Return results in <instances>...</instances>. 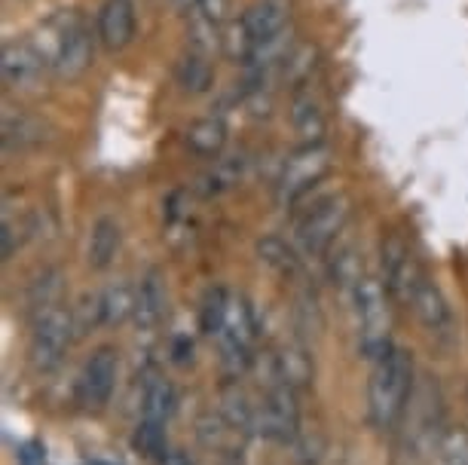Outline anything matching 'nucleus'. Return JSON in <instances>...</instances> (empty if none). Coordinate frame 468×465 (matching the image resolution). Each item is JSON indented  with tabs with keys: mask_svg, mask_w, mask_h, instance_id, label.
<instances>
[{
	"mask_svg": "<svg viewBox=\"0 0 468 465\" xmlns=\"http://www.w3.org/2000/svg\"><path fill=\"white\" fill-rule=\"evenodd\" d=\"M410 306H413V312H417L420 324L426 328V334L435 340V343H441V346L456 343V315L450 310L444 291H441L435 282L422 279Z\"/></svg>",
	"mask_w": 468,
	"mask_h": 465,
	"instance_id": "1a4fd4ad",
	"label": "nucleus"
},
{
	"mask_svg": "<svg viewBox=\"0 0 468 465\" xmlns=\"http://www.w3.org/2000/svg\"><path fill=\"white\" fill-rule=\"evenodd\" d=\"M215 465H249V460H245L242 447H224V450H218Z\"/></svg>",
	"mask_w": 468,
	"mask_h": 465,
	"instance_id": "e433bc0d",
	"label": "nucleus"
},
{
	"mask_svg": "<svg viewBox=\"0 0 468 465\" xmlns=\"http://www.w3.org/2000/svg\"><path fill=\"white\" fill-rule=\"evenodd\" d=\"M132 447L144 456V460L160 462L169 447V432H165V423H154V419H138L135 435H132Z\"/></svg>",
	"mask_w": 468,
	"mask_h": 465,
	"instance_id": "cd10ccee",
	"label": "nucleus"
},
{
	"mask_svg": "<svg viewBox=\"0 0 468 465\" xmlns=\"http://www.w3.org/2000/svg\"><path fill=\"white\" fill-rule=\"evenodd\" d=\"M197 16H202V19L220 25L229 16V0H202Z\"/></svg>",
	"mask_w": 468,
	"mask_h": 465,
	"instance_id": "c9c22d12",
	"label": "nucleus"
},
{
	"mask_svg": "<svg viewBox=\"0 0 468 465\" xmlns=\"http://www.w3.org/2000/svg\"><path fill=\"white\" fill-rule=\"evenodd\" d=\"M288 19H291V6L285 4V0H254L249 10L242 13L239 22L254 43H263V40H270V37H276V34L285 31Z\"/></svg>",
	"mask_w": 468,
	"mask_h": 465,
	"instance_id": "2eb2a0df",
	"label": "nucleus"
},
{
	"mask_svg": "<svg viewBox=\"0 0 468 465\" xmlns=\"http://www.w3.org/2000/svg\"><path fill=\"white\" fill-rule=\"evenodd\" d=\"M245 169H249V160L242 153H233V156H218L215 165L208 172L199 174L197 181V190L202 196H220V193L233 190L236 184L242 181Z\"/></svg>",
	"mask_w": 468,
	"mask_h": 465,
	"instance_id": "412c9836",
	"label": "nucleus"
},
{
	"mask_svg": "<svg viewBox=\"0 0 468 465\" xmlns=\"http://www.w3.org/2000/svg\"><path fill=\"white\" fill-rule=\"evenodd\" d=\"M184 142L197 156H220L227 147V126L220 117H202L187 126Z\"/></svg>",
	"mask_w": 468,
	"mask_h": 465,
	"instance_id": "5701e85b",
	"label": "nucleus"
},
{
	"mask_svg": "<svg viewBox=\"0 0 468 465\" xmlns=\"http://www.w3.org/2000/svg\"><path fill=\"white\" fill-rule=\"evenodd\" d=\"M352 303H356L358 319V353L367 362H377L392 349V310H388V291L379 279L365 276L352 288Z\"/></svg>",
	"mask_w": 468,
	"mask_h": 465,
	"instance_id": "f03ea898",
	"label": "nucleus"
},
{
	"mask_svg": "<svg viewBox=\"0 0 468 465\" xmlns=\"http://www.w3.org/2000/svg\"><path fill=\"white\" fill-rule=\"evenodd\" d=\"M413 395V362L401 346H392L374 362L367 383V407L377 428H392L408 410Z\"/></svg>",
	"mask_w": 468,
	"mask_h": 465,
	"instance_id": "f257e3e1",
	"label": "nucleus"
},
{
	"mask_svg": "<svg viewBox=\"0 0 468 465\" xmlns=\"http://www.w3.org/2000/svg\"><path fill=\"white\" fill-rule=\"evenodd\" d=\"M169 312V294H165V279L160 269H147L141 276V285L135 288V328L141 334L156 331Z\"/></svg>",
	"mask_w": 468,
	"mask_h": 465,
	"instance_id": "ddd939ff",
	"label": "nucleus"
},
{
	"mask_svg": "<svg viewBox=\"0 0 468 465\" xmlns=\"http://www.w3.org/2000/svg\"><path fill=\"white\" fill-rule=\"evenodd\" d=\"M220 417L227 419V426L233 428V435H258V405L239 383H227L220 389Z\"/></svg>",
	"mask_w": 468,
	"mask_h": 465,
	"instance_id": "dca6fc26",
	"label": "nucleus"
},
{
	"mask_svg": "<svg viewBox=\"0 0 468 465\" xmlns=\"http://www.w3.org/2000/svg\"><path fill=\"white\" fill-rule=\"evenodd\" d=\"M117 371H120V362L111 346L95 349V353L86 358L80 383H77L80 386V401L86 407L101 410L108 405L113 389H117Z\"/></svg>",
	"mask_w": 468,
	"mask_h": 465,
	"instance_id": "9b49d317",
	"label": "nucleus"
},
{
	"mask_svg": "<svg viewBox=\"0 0 468 465\" xmlns=\"http://www.w3.org/2000/svg\"><path fill=\"white\" fill-rule=\"evenodd\" d=\"M122 242V230L117 224V217L101 215L99 221L90 227V242H86V263L92 269H108L113 260H117Z\"/></svg>",
	"mask_w": 468,
	"mask_h": 465,
	"instance_id": "a211bd4d",
	"label": "nucleus"
},
{
	"mask_svg": "<svg viewBox=\"0 0 468 465\" xmlns=\"http://www.w3.org/2000/svg\"><path fill=\"white\" fill-rule=\"evenodd\" d=\"M258 435L276 444H291L300 435L297 392L282 380H270L267 392L258 401Z\"/></svg>",
	"mask_w": 468,
	"mask_h": 465,
	"instance_id": "423d86ee",
	"label": "nucleus"
},
{
	"mask_svg": "<svg viewBox=\"0 0 468 465\" xmlns=\"http://www.w3.org/2000/svg\"><path fill=\"white\" fill-rule=\"evenodd\" d=\"M258 258L267 269H272L276 276L282 279H294L300 273V258L297 251L291 248L285 239H279V236H263L258 242Z\"/></svg>",
	"mask_w": 468,
	"mask_h": 465,
	"instance_id": "393cba45",
	"label": "nucleus"
},
{
	"mask_svg": "<svg viewBox=\"0 0 468 465\" xmlns=\"http://www.w3.org/2000/svg\"><path fill=\"white\" fill-rule=\"evenodd\" d=\"M175 407H178V392L172 380L163 374H150L141 389V419H154V423H169Z\"/></svg>",
	"mask_w": 468,
	"mask_h": 465,
	"instance_id": "aec40b11",
	"label": "nucleus"
},
{
	"mask_svg": "<svg viewBox=\"0 0 468 465\" xmlns=\"http://www.w3.org/2000/svg\"><path fill=\"white\" fill-rule=\"evenodd\" d=\"M19 465H43L40 456L34 453V447H22L19 450Z\"/></svg>",
	"mask_w": 468,
	"mask_h": 465,
	"instance_id": "58836bf2",
	"label": "nucleus"
},
{
	"mask_svg": "<svg viewBox=\"0 0 468 465\" xmlns=\"http://www.w3.org/2000/svg\"><path fill=\"white\" fill-rule=\"evenodd\" d=\"M270 367H272V376L282 380L291 389H303V386L313 383L315 376V365H313V355H309V349L303 343H297V340H288V343H282L276 353L270 358Z\"/></svg>",
	"mask_w": 468,
	"mask_h": 465,
	"instance_id": "4468645a",
	"label": "nucleus"
},
{
	"mask_svg": "<svg viewBox=\"0 0 468 465\" xmlns=\"http://www.w3.org/2000/svg\"><path fill=\"white\" fill-rule=\"evenodd\" d=\"M187 47L193 52H199V56H208L211 58V52L224 47V37H220V25H215V22H208V19H202V16H197V22H193L190 31H187Z\"/></svg>",
	"mask_w": 468,
	"mask_h": 465,
	"instance_id": "2f4dec72",
	"label": "nucleus"
},
{
	"mask_svg": "<svg viewBox=\"0 0 468 465\" xmlns=\"http://www.w3.org/2000/svg\"><path fill=\"white\" fill-rule=\"evenodd\" d=\"M349 212H352V206L343 193L319 199L313 208H306V212L297 217V227H294L297 248L303 251L306 258H319V254H324L334 242H337V236L346 230Z\"/></svg>",
	"mask_w": 468,
	"mask_h": 465,
	"instance_id": "7ed1b4c3",
	"label": "nucleus"
},
{
	"mask_svg": "<svg viewBox=\"0 0 468 465\" xmlns=\"http://www.w3.org/2000/svg\"><path fill=\"white\" fill-rule=\"evenodd\" d=\"M160 465H193V460H190V456L184 453V450H169V453H165L163 460H160Z\"/></svg>",
	"mask_w": 468,
	"mask_h": 465,
	"instance_id": "4c0bfd02",
	"label": "nucleus"
},
{
	"mask_svg": "<svg viewBox=\"0 0 468 465\" xmlns=\"http://www.w3.org/2000/svg\"><path fill=\"white\" fill-rule=\"evenodd\" d=\"M175 6H178L181 13H193V10H199V4L202 0H172Z\"/></svg>",
	"mask_w": 468,
	"mask_h": 465,
	"instance_id": "ea45409f",
	"label": "nucleus"
},
{
	"mask_svg": "<svg viewBox=\"0 0 468 465\" xmlns=\"http://www.w3.org/2000/svg\"><path fill=\"white\" fill-rule=\"evenodd\" d=\"M331 279L340 285H349V288H356L361 279H365L356 245H346L343 251H337V258H334V263H331Z\"/></svg>",
	"mask_w": 468,
	"mask_h": 465,
	"instance_id": "473e14b6",
	"label": "nucleus"
},
{
	"mask_svg": "<svg viewBox=\"0 0 468 465\" xmlns=\"http://www.w3.org/2000/svg\"><path fill=\"white\" fill-rule=\"evenodd\" d=\"M291 126H294L303 147L306 144H322L328 122H324V111H322L319 99H315L309 90H300L294 95V101H291Z\"/></svg>",
	"mask_w": 468,
	"mask_h": 465,
	"instance_id": "6ab92c4d",
	"label": "nucleus"
},
{
	"mask_svg": "<svg viewBox=\"0 0 468 465\" xmlns=\"http://www.w3.org/2000/svg\"><path fill=\"white\" fill-rule=\"evenodd\" d=\"M175 80L187 95H206L215 83V68H211L208 56H199V52L187 49L175 68Z\"/></svg>",
	"mask_w": 468,
	"mask_h": 465,
	"instance_id": "4be33fe9",
	"label": "nucleus"
},
{
	"mask_svg": "<svg viewBox=\"0 0 468 465\" xmlns=\"http://www.w3.org/2000/svg\"><path fill=\"white\" fill-rule=\"evenodd\" d=\"M315 47H309V43H303V47H294L291 49V56L285 58V65H282V77L294 86V90H300V86H306V80L313 77L315 71Z\"/></svg>",
	"mask_w": 468,
	"mask_h": 465,
	"instance_id": "c85d7f7f",
	"label": "nucleus"
},
{
	"mask_svg": "<svg viewBox=\"0 0 468 465\" xmlns=\"http://www.w3.org/2000/svg\"><path fill=\"white\" fill-rule=\"evenodd\" d=\"M101 315L104 328H120L122 322L135 319V288L129 282H113L101 288Z\"/></svg>",
	"mask_w": 468,
	"mask_h": 465,
	"instance_id": "b1692460",
	"label": "nucleus"
},
{
	"mask_svg": "<svg viewBox=\"0 0 468 465\" xmlns=\"http://www.w3.org/2000/svg\"><path fill=\"white\" fill-rule=\"evenodd\" d=\"M233 428L227 426V419L220 417V410L215 414V410H206L199 419H197V438L202 441V447H208V450H224L227 444V438Z\"/></svg>",
	"mask_w": 468,
	"mask_h": 465,
	"instance_id": "7c9ffc66",
	"label": "nucleus"
},
{
	"mask_svg": "<svg viewBox=\"0 0 468 465\" xmlns=\"http://www.w3.org/2000/svg\"><path fill=\"white\" fill-rule=\"evenodd\" d=\"M58 297H61V269L56 267H47L43 273H37L28 282V291H25V303L34 315L52 310L58 306Z\"/></svg>",
	"mask_w": 468,
	"mask_h": 465,
	"instance_id": "a878e982",
	"label": "nucleus"
},
{
	"mask_svg": "<svg viewBox=\"0 0 468 465\" xmlns=\"http://www.w3.org/2000/svg\"><path fill=\"white\" fill-rule=\"evenodd\" d=\"M47 71V61L31 47V40H6L0 49V80L10 92L37 90L40 77Z\"/></svg>",
	"mask_w": 468,
	"mask_h": 465,
	"instance_id": "9d476101",
	"label": "nucleus"
},
{
	"mask_svg": "<svg viewBox=\"0 0 468 465\" xmlns=\"http://www.w3.org/2000/svg\"><path fill=\"white\" fill-rule=\"evenodd\" d=\"M331 172V147L328 144H306L288 156L276 181V199L282 208L294 206L309 190Z\"/></svg>",
	"mask_w": 468,
	"mask_h": 465,
	"instance_id": "39448f33",
	"label": "nucleus"
},
{
	"mask_svg": "<svg viewBox=\"0 0 468 465\" xmlns=\"http://www.w3.org/2000/svg\"><path fill=\"white\" fill-rule=\"evenodd\" d=\"M379 269H383V285L388 297L401 303H410L420 282L426 279L420 273V263L401 233H388L379 245Z\"/></svg>",
	"mask_w": 468,
	"mask_h": 465,
	"instance_id": "0eeeda50",
	"label": "nucleus"
},
{
	"mask_svg": "<svg viewBox=\"0 0 468 465\" xmlns=\"http://www.w3.org/2000/svg\"><path fill=\"white\" fill-rule=\"evenodd\" d=\"M65 40H61V52L58 61L52 68V74L58 77L61 83H74L90 71L92 65V31L90 25L83 22L80 13L65 10Z\"/></svg>",
	"mask_w": 468,
	"mask_h": 465,
	"instance_id": "6e6552de",
	"label": "nucleus"
},
{
	"mask_svg": "<svg viewBox=\"0 0 468 465\" xmlns=\"http://www.w3.org/2000/svg\"><path fill=\"white\" fill-rule=\"evenodd\" d=\"M74 337H77L74 315H70V310H65V306H52V310L34 315V331H31V343H28L31 365L43 374L56 371V367L65 362Z\"/></svg>",
	"mask_w": 468,
	"mask_h": 465,
	"instance_id": "20e7f679",
	"label": "nucleus"
},
{
	"mask_svg": "<svg viewBox=\"0 0 468 465\" xmlns=\"http://www.w3.org/2000/svg\"><path fill=\"white\" fill-rule=\"evenodd\" d=\"M135 4L132 0H104L99 10V22H95V31H99L101 47L108 52H122L135 40Z\"/></svg>",
	"mask_w": 468,
	"mask_h": 465,
	"instance_id": "f8f14e48",
	"label": "nucleus"
},
{
	"mask_svg": "<svg viewBox=\"0 0 468 465\" xmlns=\"http://www.w3.org/2000/svg\"><path fill=\"white\" fill-rule=\"evenodd\" d=\"M229 291L224 285H211L206 297H202V303H199V328H202V334L206 337H215L224 331V324H227V315H229Z\"/></svg>",
	"mask_w": 468,
	"mask_h": 465,
	"instance_id": "bb28decb",
	"label": "nucleus"
},
{
	"mask_svg": "<svg viewBox=\"0 0 468 465\" xmlns=\"http://www.w3.org/2000/svg\"><path fill=\"white\" fill-rule=\"evenodd\" d=\"M438 450L444 465H468V432H447Z\"/></svg>",
	"mask_w": 468,
	"mask_h": 465,
	"instance_id": "72a5a7b5",
	"label": "nucleus"
},
{
	"mask_svg": "<svg viewBox=\"0 0 468 465\" xmlns=\"http://www.w3.org/2000/svg\"><path fill=\"white\" fill-rule=\"evenodd\" d=\"M0 142H4V151H28V147H37L43 138V122L37 117L25 111H16L6 104L4 108V117H0Z\"/></svg>",
	"mask_w": 468,
	"mask_h": 465,
	"instance_id": "f3484780",
	"label": "nucleus"
},
{
	"mask_svg": "<svg viewBox=\"0 0 468 465\" xmlns=\"http://www.w3.org/2000/svg\"><path fill=\"white\" fill-rule=\"evenodd\" d=\"M70 315H74V328H77V337L90 334V331L101 328L104 324V315H101V291H90L83 294L77 306H70Z\"/></svg>",
	"mask_w": 468,
	"mask_h": 465,
	"instance_id": "c756f323",
	"label": "nucleus"
},
{
	"mask_svg": "<svg viewBox=\"0 0 468 465\" xmlns=\"http://www.w3.org/2000/svg\"><path fill=\"white\" fill-rule=\"evenodd\" d=\"M22 242H25V224L13 221V215L6 212L4 227H0V254H4V260H13L19 254Z\"/></svg>",
	"mask_w": 468,
	"mask_h": 465,
	"instance_id": "f704fd0d",
	"label": "nucleus"
}]
</instances>
